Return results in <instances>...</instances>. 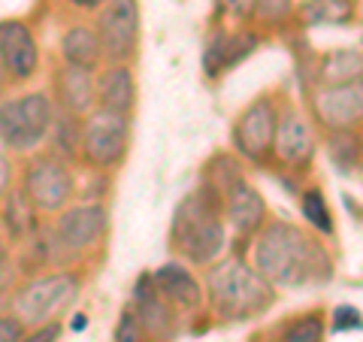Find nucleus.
<instances>
[{
    "label": "nucleus",
    "instance_id": "obj_18",
    "mask_svg": "<svg viewBox=\"0 0 363 342\" xmlns=\"http://www.w3.org/2000/svg\"><path fill=\"white\" fill-rule=\"evenodd\" d=\"M55 85H58V100L67 112H73L79 118H82L85 112H91V106H94V100H97V82H94V76H91V70L64 64L58 70Z\"/></svg>",
    "mask_w": 363,
    "mask_h": 342
},
{
    "label": "nucleus",
    "instance_id": "obj_23",
    "mask_svg": "<svg viewBox=\"0 0 363 342\" xmlns=\"http://www.w3.org/2000/svg\"><path fill=\"white\" fill-rule=\"evenodd\" d=\"M4 224H6V231L9 236H28L37 231V206L30 203V197L25 191H13V194H6V209H4Z\"/></svg>",
    "mask_w": 363,
    "mask_h": 342
},
{
    "label": "nucleus",
    "instance_id": "obj_6",
    "mask_svg": "<svg viewBox=\"0 0 363 342\" xmlns=\"http://www.w3.org/2000/svg\"><path fill=\"white\" fill-rule=\"evenodd\" d=\"M130 143V121L121 112L112 109H94L88 112V121H82V158L97 167L109 170L124 161Z\"/></svg>",
    "mask_w": 363,
    "mask_h": 342
},
{
    "label": "nucleus",
    "instance_id": "obj_8",
    "mask_svg": "<svg viewBox=\"0 0 363 342\" xmlns=\"http://www.w3.org/2000/svg\"><path fill=\"white\" fill-rule=\"evenodd\" d=\"M97 37L109 61L128 64L140 43V4L136 0H106L97 21Z\"/></svg>",
    "mask_w": 363,
    "mask_h": 342
},
{
    "label": "nucleus",
    "instance_id": "obj_5",
    "mask_svg": "<svg viewBox=\"0 0 363 342\" xmlns=\"http://www.w3.org/2000/svg\"><path fill=\"white\" fill-rule=\"evenodd\" d=\"M79 297V279L73 272H49V276L30 279L16 297V315L25 327L58 321Z\"/></svg>",
    "mask_w": 363,
    "mask_h": 342
},
{
    "label": "nucleus",
    "instance_id": "obj_10",
    "mask_svg": "<svg viewBox=\"0 0 363 342\" xmlns=\"http://www.w3.org/2000/svg\"><path fill=\"white\" fill-rule=\"evenodd\" d=\"M318 121L327 131H351L363 121V79L342 85H324L312 100Z\"/></svg>",
    "mask_w": 363,
    "mask_h": 342
},
{
    "label": "nucleus",
    "instance_id": "obj_25",
    "mask_svg": "<svg viewBox=\"0 0 363 342\" xmlns=\"http://www.w3.org/2000/svg\"><path fill=\"white\" fill-rule=\"evenodd\" d=\"M330 155L342 170H354L360 164V140L351 131H330Z\"/></svg>",
    "mask_w": 363,
    "mask_h": 342
},
{
    "label": "nucleus",
    "instance_id": "obj_31",
    "mask_svg": "<svg viewBox=\"0 0 363 342\" xmlns=\"http://www.w3.org/2000/svg\"><path fill=\"white\" fill-rule=\"evenodd\" d=\"M221 4V13L224 16H230V18H252L257 13V0H218Z\"/></svg>",
    "mask_w": 363,
    "mask_h": 342
},
{
    "label": "nucleus",
    "instance_id": "obj_32",
    "mask_svg": "<svg viewBox=\"0 0 363 342\" xmlns=\"http://www.w3.org/2000/svg\"><path fill=\"white\" fill-rule=\"evenodd\" d=\"M25 339V321L18 315H0V342H21Z\"/></svg>",
    "mask_w": 363,
    "mask_h": 342
},
{
    "label": "nucleus",
    "instance_id": "obj_36",
    "mask_svg": "<svg viewBox=\"0 0 363 342\" xmlns=\"http://www.w3.org/2000/svg\"><path fill=\"white\" fill-rule=\"evenodd\" d=\"M82 327H88V318L76 315V318H73V330H82Z\"/></svg>",
    "mask_w": 363,
    "mask_h": 342
},
{
    "label": "nucleus",
    "instance_id": "obj_35",
    "mask_svg": "<svg viewBox=\"0 0 363 342\" xmlns=\"http://www.w3.org/2000/svg\"><path fill=\"white\" fill-rule=\"evenodd\" d=\"M70 4L79 9H97L100 4H106V0H70Z\"/></svg>",
    "mask_w": 363,
    "mask_h": 342
},
{
    "label": "nucleus",
    "instance_id": "obj_33",
    "mask_svg": "<svg viewBox=\"0 0 363 342\" xmlns=\"http://www.w3.org/2000/svg\"><path fill=\"white\" fill-rule=\"evenodd\" d=\"M61 336V324L58 321H49V324H37L33 333H25L21 342H58Z\"/></svg>",
    "mask_w": 363,
    "mask_h": 342
},
{
    "label": "nucleus",
    "instance_id": "obj_9",
    "mask_svg": "<svg viewBox=\"0 0 363 342\" xmlns=\"http://www.w3.org/2000/svg\"><path fill=\"white\" fill-rule=\"evenodd\" d=\"M279 112L272 106L269 97H257L248 104L245 112L233 124V145L240 155L252 158V161H267L272 152V136H276Z\"/></svg>",
    "mask_w": 363,
    "mask_h": 342
},
{
    "label": "nucleus",
    "instance_id": "obj_7",
    "mask_svg": "<svg viewBox=\"0 0 363 342\" xmlns=\"http://www.w3.org/2000/svg\"><path fill=\"white\" fill-rule=\"evenodd\" d=\"M76 191L73 173L64 158L58 155H37L25 167V194L43 212H61Z\"/></svg>",
    "mask_w": 363,
    "mask_h": 342
},
{
    "label": "nucleus",
    "instance_id": "obj_13",
    "mask_svg": "<svg viewBox=\"0 0 363 342\" xmlns=\"http://www.w3.org/2000/svg\"><path fill=\"white\" fill-rule=\"evenodd\" d=\"M0 58L6 64V73L25 82L37 73L40 67V49H37V40L33 33L28 31V25L9 18V21H0Z\"/></svg>",
    "mask_w": 363,
    "mask_h": 342
},
{
    "label": "nucleus",
    "instance_id": "obj_1",
    "mask_svg": "<svg viewBox=\"0 0 363 342\" xmlns=\"http://www.w3.org/2000/svg\"><path fill=\"white\" fill-rule=\"evenodd\" d=\"M255 270L269 285L300 288L309 282L330 279V258L309 233L288 221H272L255 243Z\"/></svg>",
    "mask_w": 363,
    "mask_h": 342
},
{
    "label": "nucleus",
    "instance_id": "obj_37",
    "mask_svg": "<svg viewBox=\"0 0 363 342\" xmlns=\"http://www.w3.org/2000/svg\"><path fill=\"white\" fill-rule=\"evenodd\" d=\"M6 76H9V73H6V64H4V58H0V88L6 85Z\"/></svg>",
    "mask_w": 363,
    "mask_h": 342
},
{
    "label": "nucleus",
    "instance_id": "obj_2",
    "mask_svg": "<svg viewBox=\"0 0 363 342\" xmlns=\"http://www.w3.org/2000/svg\"><path fill=\"white\" fill-rule=\"evenodd\" d=\"M221 194L215 188L194 191L179 203L173 219V246L182 258L197 267H209L224 252V221H221Z\"/></svg>",
    "mask_w": 363,
    "mask_h": 342
},
{
    "label": "nucleus",
    "instance_id": "obj_20",
    "mask_svg": "<svg viewBox=\"0 0 363 342\" xmlns=\"http://www.w3.org/2000/svg\"><path fill=\"white\" fill-rule=\"evenodd\" d=\"M61 55L67 64L73 67H85V70H94L97 61L104 58V45H100V37L94 28L88 25H73L64 33L61 40Z\"/></svg>",
    "mask_w": 363,
    "mask_h": 342
},
{
    "label": "nucleus",
    "instance_id": "obj_19",
    "mask_svg": "<svg viewBox=\"0 0 363 342\" xmlns=\"http://www.w3.org/2000/svg\"><path fill=\"white\" fill-rule=\"evenodd\" d=\"M97 104L104 109L130 116V109L136 104V85H133V73L128 64L109 67V70L97 79Z\"/></svg>",
    "mask_w": 363,
    "mask_h": 342
},
{
    "label": "nucleus",
    "instance_id": "obj_12",
    "mask_svg": "<svg viewBox=\"0 0 363 342\" xmlns=\"http://www.w3.org/2000/svg\"><path fill=\"white\" fill-rule=\"evenodd\" d=\"M133 315L140 321L145 339H155V342H167L173 339L176 333V315H173V306H169L161 294L155 291L152 276H143L136 282V291H133Z\"/></svg>",
    "mask_w": 363,
    "mask_h": 342
},
{
    "label": "nucleus",
    "instance_id": "obj_27",
    "mask_svg": "<svg viewBox=\"0 0 363 342\" xmlns=\"http://www.w3.org/2000/svg\"><path fill=\"white\" fill-rule=\"evenodd\" d=\"M300 209H303V219L309 221L312 227L330 233L333 221H330V209H327V203H324V197H321V191H315V188H312V191H306V194H303V200H300Z\"/></svg>",
    "mask_w": 363,
    "mask_h": 342
},
{
    "label": "nucleus",
    "instance_id": "obj_22",
    "mask_svg": "<svg viewBox=\"0 0 363 342\" xmlns=\"http://www.w3.org/2000/svg\"><path fill=\"white\" fill-rule=\"evenodd\" d=\"M52 155L64 158V161H70V158H79L82 155V121L73 112H58V116L52 118Z\"/></svg>",
    "mask_w": 363,
    "mask_h": 342
},
{
    "label": "nucleus",
    "instance_id": "obj_24",
    "mask_svg": "<svg viewBox=\"0 0 363 342\" xmlns=\"http://www.w3.org/2000/svg\"><path fill=\"white\" fill-rule=\"evenodd\" d=\"M309 25H342L351 18V4L348 0H312L303 9Z\"/></svg>",
    "mask_w": 363,
    "mask_h": 342
},
{
    "label": "nucleus",
    "instance_id": "obj_3",
    "mask_svg": "<svg viewBox=\"0 0 363 342\" xmlns=\"http://www.w3.org/2000/svg\"><path fill=\"white\" fill-rule=\"evenodd\" d=\"M209 300L221 321H245L264 315L276 300V291L242 260H224L209 270Z\"/></svg>",
    "mask_w": 363,
    "mask_h": 342
},
{
    "label": "nucleus",
    "instance_id": "obj_26",
    "mask_svg": "<svg viewBox=\"0 0 363 342\" xmlns=\"http://www.w3.org/2000/svg\"><path fill=\"white\" fill-rule=\"evenodd\" d=\"M281 342H324V318L303 315L281 330Z\"/></svg>",
    "mask_w": 363,
    "mask_h": 342
},
{
    "label": "nucleus",
    "instance_id": "obj_34",
    "mask_svg": "<svg viewBox=\"0 0 363 342\" xmlns=\"http://www.w3.org/2000/svg\"><path fill=\"white\" fill-rule=\"evenodd\" d=\"M9 185H13V167H9L6 155L0 152V197H6L9 194Z\"/></svg>",
    "mask_w": 363,
    "mask_h": 342
},
{
    "label": "nucleus",
    "instance_id": "obj_11",
    "mask_svg": "<svg viewBox=\"0 0 363 342\" xmlns=\"http://www.w3.org/2000/svg\"><path fill=\"white\" fill-rule=\"evenodd\" d=\"M106 209L100 203H82V206H73L61 212L58 224H55V233H58V243L70 252H85L94 243H100L106 233Z\"/></svg>",
    "mask_w": 363,
    "mask_h": 342
},
{
    "label": "nucleus",
    "instance_id": "obj_14",
    "mask_svg": "<svg viewBox=\"0 0 363 342\" xmlns=\"http://www.w3.org/2000/svg\"><path fill=\"white\" fill-rule=\"evenodd\" d=\"M272 155L288 167H306L315 155V133L297 109H288L276 124L272 136Z\"/></svg>",
    "mask_w": 363,
    "mask_h": 342
},
{
    "label": "nucleus",
    "instance_id": "obj_15",
    "mask_svg": "<svg viewBox=\"0 0 363 342\" xmlns=\"http://www.w3.org/2000/svg\"><path fill=\"white\" fill-rule=\"evenodd\" d=\"M224 197V212L230 219V227L240 236H252L267 219V203L260 197V191L255 185H248L242 176L230 179V185L221 191Z\"/></svg>",
    "mask_w": 363,
    "mask_h": 342
},
{
    "label": "nucleus",
    "instance_id": "obj_30",
    "mask_svg": "<svg viewBox=\"0 0 363 342\" xmlns=\"http://www.w3.org/2000/svg\"><path fill=\"white\" fill-rule=\"evenodd\" d=\"M360 330L363 327V318H360V309H354V306H339V309L333 312V330L336 333H342V330Z\"/></svg>",
    "mask_w": 363,
    "mask_h": 342
},
{
    "label": "nucleus",
    "instance_id": "obj_17",
    "mask_svg": "<svg viewBox=\"0 0 363 342\" xmlns=\"http://www.w3.org/2000/svg\"><path fill=\"white\" fill-rule=\"evenodd\" d=\"M255 49H257L255 33H215L206 43V52H203V70L209 76H221L227 67L245 61Z\"/></svg>",
    "mask_w": 363,
    "mask_h": 342
},
{
    "label": "nucleus",
    "instance_id": "obj_29",
    "mask_svg": "<svg viewBox=\"0 0 363 342\" xmlns=\"http://www.w3.org/2000/svg\"><path fill=\"white\" fill-rule=\"evenodd\" d=\"M294 0H257V16L267 21H281L291 13Z\"/></svg>",
    "mask_w": 363,
    "mask_h": 342
},
{
    "label": "nucleus",
    "instance_id": "obj_4",
    "mask_svg": "<svg viewBox=\"0 0 363 342\" xmlns=\"http://www.w3.org/2000/svg\"><path fill=\"white\" fill-rule=\"evenodd\" d=\"M55 109L40 91H28L16 100L0 104V143L13 152H30L45 140Z\"/></svg>",
    "mask_w": 363,
    "mask_h": 342
},
{
    "label": "nucleus",
    "instance_id": "obj_16",
    "mask_svg": "<svg viewBox=\"0 0 363 342\" xmlns=\"http://www.w3.org/2000/svg\"><path fill=\"white\" fill-rule=\"evenodd\" d=\"M152 285L155 291L161 294V297L173 306V309H185V312H194L203 306V288L200 282L191 276L188 267L176 264V260H169V264L157 267L152 272Z\"/></svg>",
    "mask_w": 363,
    "mask_h": 342
},
{
    "label": "nucleus",
    "instance_id": "obj_21",
    "mask_svg": "<svg viewBox=\"0 0 363 342\" xmlns=\"http://www.w3.org/2000/svg\"><path fill=\"white\" fill-rule=\"evenodd\" d=\"M363 79V52L360 49H336L321 61V82L342 85Z\"/></svg>",
    "mask_w": 363,
    "mask_h": 342
},
{
    "label": "nucleus",
    "instance_id": "obj_28",
    "mask_svg": "<svg viewBox=\"0 0 363 342\" xmlns=\"http://www.w3.org/2000/svg\"><path fill=\"white\" fill-rule=\"evenodd\" d=\"M116 342H145V333L140 321H136V315L128 309L121 318H118V327H116Z\"/></svg>",
    "mask_w": 363,
    "mask_h": 342
}]
</instances>
